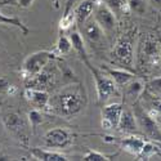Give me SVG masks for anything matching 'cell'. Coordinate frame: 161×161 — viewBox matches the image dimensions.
Wrapping results in <instances>:
<instances>
[{
  "label": "cell",
  "instance_id": "cell-1",
  "mask_svg": "<svg viewBox=\"0 0 161 161\" xmlns=\"http://www.w3.org/2000/svg\"><path fill=\"white\" fill-rule=\"evenodd\" d=\"M49 104H53V108L58 110V112L63 116H74L85 107L86 97L80 85L70 86L54 98H50Z\"/></svg>",
  "mask_w": 161,
  "mask_h": 161
},
{
  "label": "cell",
  "instance_id": "cell-2",
  "mask_svg": "<svg viewBox=\"0 0 161 161\" xmlns=\"http://www.w3.org/2000/svg\"><path fill=\"white\" fill-rule=\"evenodd\" d=\"M57 58L58 57L56 53L49 52V50H39V52H35L32 54H30L23 61L22 70H21V74L25 79V81L34 77L35 75L40 74L48 66L50 61L57 59Z\"/></svg>",
  "mask_w": 161,
  "mask_h": 161
},
{
  "label": "cell",
  "instance_id": "cell-3",
  "mask_svg": "<svg viewBox=\"0 0 161 161\" xmlns=\"http://www.w3.org/2000/svg\"><path fill=\"white\" fill-rule=\"evenodd\" d=\"M133 107H134L133 112L137 119L138 128H141L142 133L151 141H161V129L156 121V119H153L138 102H134Z\"/></svg>",
  "mask_w": 161,
  "mask_h": 161
},
{
  "label": "cell",
  "instance_id": "cell-4",
  "mask_svg": "<svg viewBox=\"0 0 161 161\" xmlns=\"http://www.w3.org/2000/svg\"><path fill=\"white\" fill-rule=\"evenodd\" d=\"M88 67V70L94 77L96 81V89H97V98L99 103H104L112 94L117 92V85L114 80L107 75L104 71L96 69L94 66H92V63Z\"/></svg>",
  "mask_w": 161,
  "mask_h": 161
},
{
  "label": "cell",
  "instance_id": "cell-5",
  "mask_svg": "<svg viewBox=\"0 0 161 161\" xmlns=\"http://www.w3.org/2000/svg\"><path fill=\"white\" fill-rule=\"evenodd\" d=\"M92 17L99 25V27L103 30V32L106 35L112 34L116 30L117 17L114 14V12L103 3V0H99V3L94 8V12H93Z\"/></svg>",
  "mask_w": 161,
  "mask_h": 161
},
{
  "label": "cell",
  "instance_id": "cell-6",
  "mask_svg": "<svg viewBox=\"0 0 161 161\" xmlns=\"http://www.w3.org/2000/svg\"><path fill=\"white\" fill-rule=\"evenodd\" d=\"M72 134L64 128L50 129L44 134V144L48 148H66L72 144Z\"/></svg>",
  "mask_w": 161,
  "mask_h": 161
},
{
  "label": "cell",
  "instance_id": "cell-7",
  "mask_svg": "<svg viewBox=\"0 0 161 161\" xmlns=\"http://www.w3.org/2000/svg\"><path fill=\"white\" fill-rule=\"evenodd\" d=\"M134 52H133V44L131 40L128 36H121L116 40V43L112 48V56L114 58L121 64L133 66V59H134Z\"/></svg>",
  "mask_w": 161,
  "mask_h": 161
},
{
  "label": "cell",
  "instance_id": "cell-8",
  "mask_svg": "<svg viewBox=\"0 0 161 161\" xmlns=\"http://www.w3.org/2000/svg\"><path fill=\"white\" fill-rule=\"evenodd\" d=\"M142 58L152 69H161V49L152 36H147L142 44Z\"/></svg>",
  "mask_w": 161,
  "mask_h": 161
},
{
  "label": "cell",
  "instance_id": "cell-9",
  "mask_svg": "<svg viewBox=\"0 0 161 161\" xmlns=\"http://www.w3.org/2000/svg\"><path fill=\"white\" fill-rule=\"evenodd\" d=\"M124 110V107L121 103H111L103 106V108L101 111L102 115V126L104 129H115L117 128L120 116Z\"/></svg>",
  "mask_w": 161,
  "mask_h": 161
},
{
  "label": "cell",
  "instance_id": "cell-10",
  "mask_svg": "<svg viewBox=\"0 0 161 161\" xmlns=\"http://www.w3.org/2000/svg\"><path fill=\"white\" fill-rule=\"evenodd\" d=\"M25 98L27 99L35 108L39 110H47L48 107H50V96L48 94V92L43 89H34V88H26L25 90Z\"/></svg>",
  "mask_w": 161,
  "mask_h": 161
},
{
  "label": "cell",
  "instance_id": "cell-11",
  "mask_svg": "<svg viewBox=\"0 0 161 161\" xmlns=\"http://www.w3.org/2000/svg\"><path fill=\"white\" fill-rule=\"evenodd\" d=\"M83 35L85 36V39L88 42H90L92 44H96V43H99L101 40L104 37V32L103 30L99 27V25L94 21V18L90 17L89 19H86L83 25Z\"/></svg>",
  "mask_w": 161,
  "mask_h": 161
},
{
  "label": "cell",
  "instance_id": "cell-12",
  "mask_svg": "<svg viewBox=\"0 0 161 161\" xmlns=\"http://www.w3.org/2000/svg\"><path fill=\"white\" fill-rule=\"evenodd\" d=\"M98 3L99 0H83V2H80L77 7L74 9L76 23L81 26L86 19H89Z\"/></svg>",
  "mask_w": 161,
  "mask_h": 161
},
{
  "label": "cell",
  "instance_id": "cell-13",
  "mask_svg": "<svg viewBox=\"0 0 161 161\" xmlns=\"http://www.w3.org/2000/svg\"><path fill=\"white\" fill-rule=\"evenodd\" d=\"M146 89V85L142 80H138V79H133L130 80L129 83H126L124 85V96H125V99L134 103L137 102L138 98L143 94V92Z\"/></svg>",
  "mask_w": 161,
  "mask_h": 161
},
{
  "label": "cell",
  "instance_id": "cell-14",
  "mask_svg": "<svg viewBox=\"0 0 161 161\" xmlns=\"http://www.w3.org/2000/svg\"><path fill=\"white\" fill-rule=\"evenodd\" d=\"M3 124L9 131L14 133V134H17L18 137H21L19 139L25 138V136H22V131L25 130V121L18 114L10 112V114L5 115L3 117ZM25 139H27V138H25Z\"/></svg>",
  "mask_w": 161,
  "mask_h": 161
},
{
  "label": "cell",
  "instance_id": "cell-15",
  "mask_svg": "<svg viewBox=\"0 0 161 161\" xmlns=\"http://www.w3.org/2000/svg\"><path fill=\"white\" fill-rule=\"evenodd\" d=\"M117 129L120 131H125V133H136L138 131V124H137V119L134 116V112L131 110H123L121 116H120Z\"/></svg>",
  "mask_w": 161,
  "mask_h": 161
},
{
  "label": "cell",
  "instance_id": "cell-16",
  "mask_svg": "<svg viewBox=\"0 0 161 161\" xmlns=\"http://www.w3.org/2000/svg\"><path fill=\"white\" fill-rule=\"evenodd\" d=\"M30 153L39 161H67L70 160L66 155L57 152V151H52V150H43L35 147V148H30Z\"/></svg>",
  "mask_w": 161,
  "mask_h": 161
},
{
  "label": "cell",
  "instance_id": "cell-17",
  "mask_svg": "<svg viewBox=\"0 0 161 161\" xmlns=\"http://www.w3.org/2000/svg\"><path fill=\"white\" fill-rule=\"evenodd\" d=\"M70 40L72 43V49L77 53V56L80 57L81 62L85 66H89L90 61H89V57H88V52H86V48H85V44H84V37L81 36V34L77 32V31L71 32L70 34Z\"/></svg>",
  "mask_w": 161,
  "mask_h": 161
},
{
  "label": "cell",
  "instance_id": "cell-18",
  "mask_svg": "<svg viewBox=\"0 0 161 161\" xmlns=\"http://www.w3.org/2000/svg\"><path fill=\"white\" fill-rule=\"evenodd\" d=\"M102 71H104L107 75H108L116 83L117 86H124L126 83L130 81V80L136 79L134 74H131L124 69H108V67H103Z\"/></svg>",
  "mask_w": 161,
  "mask_h": 161
},
{
  "label": "cell",
  "instance_id": "cell-19",
  "mask_svg": "<svg viewBox=\"0 0 161 161\" xmlns=\"http://www.w3.org/2000/svg\"><path fill=\"white\" fill-rule=\"evenodd\" d=\"M144 139L141 138V137H136V136H130V137H126L124 139H121L120 142V146L124 151H126L128 153L133 155V156H139L141 151H142V147L144 144Z\"/></svg>",
  "mask_w": 161,
  "mask_h": 161
},
{
  "label": "cell",
  "instance_id": "cell-20",
  "mask_svg": "<svg viewBox=\"0 0 161 161\" xmlns=\"http://www.w3.org/2000/svg\"><path fill=\"white\" fill-rule=\"evenodd\" d=\"M0 25H7V26H14V27H17L18 30H21L22 34L27 35L30 32V29L26 26L19 18L17 17H10V16H7L4 14V13L0 12Z\"/></svg>",
  "mask_w": 161,
  "mask_h": 161
},
{
  "label": "cell",
  "instance_id": "cell-21",
  "mask_svg": "<svg viewBox=\"0 0 161 161\" xmlns=\"http://www.w3.org/2000/svg\"><path fill=\"white\" fill-rule=\"evenodd\" d=\"M103 3L114 12V14L116 17L129 13L128 0H103Z\"/></svg>",
  "mask_w": 161,
  "mask_h": 161
},
{
  "label": "cell",
  "instance_id": "cell-22",
  "mask_svg": "<svg viewBox=\"0 0 161 161\" xmlns=\"http://www.w3.org/2000/svg\"><path fill=\"white\" fill-rule=\"evenodd\" d=\"M74 23H76L74 10L70 9V5H67L64 14H63V17H62L61 21H59V31H66V30H69Z\"/></svg>",
  "mask_w": 161,
  "mask_h": 161
},
{
  "label": "cell",
  "instance_id": "cell-23",
  "mask_svg": "<svg viewBox=\"0 0 161 161\" xmlns=\"http://www.w3.org/2000/svg\"><path fill=\"white\" fill-rule=\"evenodd\" d=\"M56 49H57V52L59 53L61 56L69 54V53L72 50V43H71V40H70V36L67 37L64 35H61L58 37V40H57Z\"/></svg>",
  "mask_w": 161,
  "mask_h": 161
},
{
  "label": "cell",
  "instance_id": "cell-24",
  "mask_svg": "<svg viewBox=\"0 0 161 161\" xmlns=\"http://www.w3.org/2000/svg\"><path fill=\"white\" fill-rule=\"evenodd\" d=\"M158 148H160V147H158L156 143L150 142V141H146L138 157H141V158H148V157H151V156H153V155H157V153L160 152Z\"/></svg>",
  "mask_w": 161,
  "mask_h": 161
},
{
  "label": "cell",
  "instance_id": "cell-25",
  "mask_svg": "<svg viewBox=\"0 0 161 161\" xmlns=\"http://www.w3.org/2000/svg\"><path fill=\"white\" fill-rule=\"evenodd\" d=\"M128 8L129 12L137 13V14H144L147 9V2L146 0H128Z\"/></svg>",
  "mask_w": 161,
  "mask_h": 161
},
{
  "label": "cell",
  "instance_id": "cell-26",
  "mask_svg": "<svg viewBox=\"0 0 161 161\" xmlns=\"http://www.w3.org/2000/svg\"><path fill=\"white\" fill-rule=\"evenodd\" d=\"M29 121H30L31 128L35 130L40 124H42V123L44 121V116H43L42 111H40L39 108L31 110V111L29 112Z\"/></svg>",
  "mask_w": 161,
  "mask_h": 161
},
{
  "label": "cell",
  "instance_id": "cell-27",
  "mask_svg": "<svg viewBox=\"0 0 161 161\" xmlns=\"http://www.w3.org/2000/svg\"><path fill=\"white\" fill-rule=\"evenodd\" d=\"M83 160L84 161H110L112 160L111 156H107V155H103L98 151H93V150H89L84 156H83Z\"/></svg>",
  "mask_w": 161,
  "mask_h": 161
},
{
  "label": "cell",
  "instance_id": "cell-28",
  "mask_svg": "<svg viewBox=\"0 0 161 161\" xmlns=\"http://www.w3.org/2000/svg\"><path fill=\"white\" fill-rule=\"evenodd\" d=\"M147 86H148V90L152 93V94L161 96V76L150 80Z\"/></svg>",
  "mask_w": 161,
  "mask_h": 161
},
{
  "label": "cell",
  "instance_id": "cell-29",
  "mask_svg": "<svg viewBox=\"0 0 161 161\" xmlns=\"http://www.w3.org/2000/svg\"><path fill=\"white\" fill-rule=\"evenodd\" d=\"M151 107H152V110L147 111V112H148L153 119L161 117V99H153Z\"/></svg>",
  "mask_w": 161,
  "mask_h": 161
},
{
  "label": "cell",
  "instance_id": "cell-30",
  "mask_svg": "<svg viewBox=\"0 0 161 161\" xmlns=\"http://www.w3.org/2000/svg\"><path fill=\"white\" fill-rule=\"evenodd\" d=\"M17 4H18L21 8L27 9V8H30V7L34 4V0H17Z\"/></svg>",
  "mask_w": 161,
  "mask_h": 161
},
{
  "label": "cell",
  "instance_id": "cell-31",
  "mask_svg": "<svg viewBox=\"0 0 161 161\" xmlns=\"http://www.w3.org/2000/svg\"><path fill=\"white\" fill-rule=\"evenodd\" d=\"M148 3H150L152 7L157 8V9L161 8V0H148Z\"/></svg>",
  "mask_w": 161,
  "mask_h": 161
},
{
  "label": "cell",
  "instance_id": "cell-32",
  "mask_svg": "<svg viewBox=\"0 0 161 161\" xmlns=\"http://www.w3.org/2000/svg\"><path fill=\"white\" fill-rule=\"evenodd\" d=\"M52 2H53V4H54V7L58 9L59 8V0H52Z\"/></svg>",
  "mask_w": 161,
  "mask_h": 161
},
{
  "label": "cell",
  "instance_id": "cell-33",
  "mask_svg": "<svg viewBox=\"0 0 161 161\" xmlns=\"http://www.w3.org/2000/svg\"><path fill=\"white\" fill-rule=\"evenodd\" d=\"M5 2H9V0H0V3H5Z\"/></svg>",
  "mask_w": 161,
  "mask_h": 161
}]
</instances>
